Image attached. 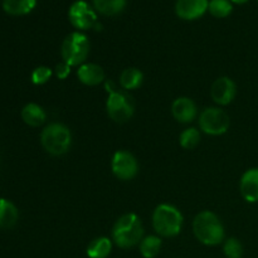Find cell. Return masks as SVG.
<instances>
[{"label":"cell","instance_id":"obj_1","mask_svg":"<svg viewBox=\"0 0 258 258\" xmlns=\"http://www.w3.org/2000/svg\"><path fill=\"white\" fill-rule=\"evenodd\" d=\"M144 238V226L136 214L127 213L116 221L112 228V241L120 248H133Z\"/></svg>","mask_w":258,"mask_h":258},{"label":"cell","instance_id":"obj_2","mask_svg":"<svg viewBox=\"0 0 258 258\" xmlns=\"http://www.w3.org/2000/svg\"><path fill=\"white\" fill-rule=\"evenodd\" d=\"M108 96L106 100V111L111 120L123 123L130 120L135 112V103L127 91L120 90L112 81H107L105 85Z\"/></svg>","mask_w":258,"mask_h":258},{"label":"cell","instance_id":"obj_3","mask_svg":"<svg viewBox=\"0 0 258 258\" xmlns=\"http://www.w3.org/2000/svg\"><path fill=\"white\" fill-rule=\"evenodd\" d=\"M193 232L196 238L206 246H217L224 239V227L221 219L209 211L197 214L193 221Z\"/></svg>","mask_w":258,"mask_h":258},{"label":"cell","instance_id":"obj_4","mask_svg":"<svg viewBox=\"0 0 258 258\" xmlns=\"http://www.w3.org/2000/svg\"><path fill=\"white\" fill-rule=\"evenodd\" d=\"M153 227L161 237H175L183 227V214L176 207L170 204H160L153 213Z\"/></svg>","mask_w":258,"mask_h":258},{"label":"cell","instance_id":"obj_5","mask_svg":"<svg viewBox=\"0 0 258 258\" xmlns=\"http://www.w3.org/2000/svg\"><path fill=\"white\" fill-rule=\"evenodd\" d=\"M40 143L43 149L53 156H60L67 153L72 144V134L70 128L59 122H53L45 126L40 134Z\"/></svg>","mask_w":258,"mask_h":258},{"label":"cell","instance_id":"obj_6","mask_svg":"<svg viewBox=\"0 0 258 258\" xmlns=\"http://www.w3.org/2000/svg\"><path fill=\"white\" fill-rule=\"evenodd\" d=\"M90 40L87 35L81 32H73L64 38L60 47V55L63 62L71 67H80L86 63L90 54Z\"/></svg>","mask_w":258,"mask_h":258},{"label":"cell","instance_id":"obj_7","mask_svg":"<svg viewBox=\"0 0 258 258\" xmlns=\"http://www.w3.org/2000/svg\"><path fill=\"white\" fill-rule=\"evenodd\" d=\"M229 125H231L229 116L218 107H207L199 116L201 130L208 135H223L228 131Z\"/></svg>","mask_w":258,"mask_h":258},{"label":"cell","instance_id":"obj_8","mask_svg":"<svg viewBox=\"0 0 258 258\" xmlns=\"http://www.w3.org/2000/svg\"><path fill=\"white\" fill-rule=\"evenodd\" d=\"M68 19L78 32L93 29L98 23L96 10L85 0H77L71 5L68 10Z\"/></svg>","mask_w":258,"mask_h":258},{"label":"cell","instance_id":"obj_9","mask_svg":"<svg viewBox=\"0 0 258 258\" xmlns=\"http://www.w3.org/2000/svg\"><path fill=\"white\" fill-rule=\"evenodd\" d=\"M111 170L120 180H131L138 175L139 164L135 156L125 150H118L113 154L111 160Z\"/></svg>","mask_w":258,"mask_h":258},{"label":"cell","instance_id":"obj_10","mask_svg":"<svg viewBox=\"0 0 258 258\" xmlns=\"http://www.w3.org/2000/svg\"><path fill=\"white\" fill-rule=\"evenodd\" d=\"M237 93V86L229 77H219L211 87V97L217 105H229L234 100Z\"/></svg>","mask_w":258,"mask_h":258},{"label":"cell","instance_id":"obj_11","mask_svg":"<svg viewBox=\"0 0 258 258\" xmlns=\"http://www.w3.org/2000/svg\"><path fill=\"white\" fill-rule=\"evenodd\" d=\"M209 0H176L175 13L180 19L196 20L208 10Z\"/></svg>","mask_w":258,"mask_h":258},{"label":"cell","instance_id":"obj_12","mask_svg":"<svg viewBox=\"0 0 258 258\" xmlns=\"http://www.w3.org/2000/svg\"><path fill=\"white\" fill-rule=\"evenodd\" d=\"M171 113L180 123H189L196 120L198 108L193 100L189 97H179L171 105Z\"/></svg>","mask_w":258,"mask_h":258},{"label":"cell","instance_id":"obj_13","mask_svg":"<svg viewBox=\"0 0 258 258\" xmlns=\"http://www.w3.org/2000/svg\"><path fill=\"white\" fill-rule=\"evenodd\" d=\"M77 77L86 86H98L105 81V71L96 63H83L78 67Z\"/></svg>","mask_w":258,"mask_h":258},{"label":"cell","instance_id":"obj_14","mask_svg":"<svg viewBox=\"0 0 258 258\" xmlns=\"http://www.w3.org/2000/svg\"><path fill=\"white\" fill-rule=\"evenodd\" d=\"M239 189L244 201L249 203H257L258 202V168H253L247 170L242 175Z\"/></svg>","mask_w":258,"mask_h":258},{"label":"cell","instance_id":"obj_15","mask_svg":"<svg viewBox=\"0 0 258 258\" xmlns=\"http://www.w3.org/2000/svg\"><path fill=\"white\" fill-rule=\"evenodd\" d=\"M22 118L27 125L32 127H39L47 120V113L42 106L37 103H28L22 110Z\"/></svg>","mask_w":258,"mask_h":258},{"label":"cell","instance_id":"obj_16","mask_svg":"<svg viewBox=\"0 0 258 258\" xmlns=\"http://www.w3.org/2000/svg\"><path fill=\"white\" fill-rule=\"evenodd\" d=\"M93 9L105 17H116L125 10L127 0H92Z\"/></svg>","mask_w":258,"mask_h":258},{"label":"cell","instance_id":"obj_17","mask_svg":"<svg viewBox=\"0 0 258 258\" xmlns=\"http://www.w3.org/2000/svg\"><path fill=\"white\" fill-rule=\"evenodd\" d=\"M18 209L12 202L0 198V228H12L18 221Z\"/></svg>","mask_w":258,"mask_h":258},{"label":"cell","instance_id":"obj_18","mask_svg":"<svg viewBox=\"0 0 258 258\" xmlns=\"http://www.w3.org/2000/svg\"><path fill=\"white\" fill-rule=\"evenodd\" d=\"M144 75L140 70L138 68H126L121 72L120 75V86L125 91L138 90L141 85H143Z\"/></svg>","mask_w":258,"mask_h":258},{"label":"cell","instance_id":"obj_19","mask_svg":"<svg viewBox=\"0 0 258 258\" xmlns=\"http://www.w3.org/2000/svg\"><path fill=\"white\" fill-rule=\"evenodd\" d=\"M37 0H3V9L9 15L29 14L35 8Z\"/></svg>","mask_w":258,"mask_h":258},{"label":"cell","instance_id":"obj_20","mask_svg":"<svg viewBox=\"0 0 258 258\" xmlns=\"http://www.w3.org/2000/svg\"><path fill=\"white\" fill-rule=\"evenodd\" d=\"M111 251H112V241L107 237H98L88 244L86 252L90 258H107Z\"/></svg>","mask_w":258,"mask_h":258},{"label":"cell","instance_id":"obj_21","mask_svg":"<svg viewBox=\"0 0 258 258\" xmlns=\"http://www.w3.org/2000/svg\"><path fill=\"white\" fill-rule=\"evenodd\" d=\"M161 249V238L158 236H148L140 242V253L144 258H155Z\"/></svg>","mask_w":258,"mask_h":258},{"label":"cell","instance_id":"obj_22","mask_svg":"<svg viewBox=\"0 0 258 258\" xmlns=\"http://www.w3.org/2000/svg\"><path fill=\"white\" fill-rule=\"evenodd\" d=\"M233 10L231 0H211L208 5V12L214 18H227Z\"/></svg>","mask_w":258,"mask_h":258},{"label":"cell","instance_id":"obj_23","mask_svg":"<svg viewBox=\"0 0 258 258\" xmlns=\"http://www.w3.org/2000/svg\"><path fill=\"white\" fill-rule=\"evenodd\" d=\"M201 141V133L199 130H197L196 127H189L185 128L183 133L179 136V143L180 146L185 150H191V149L196 148L197 145Z\"/></svg>","mask_w":258,"mask_h":258},{"label":"cell","instance_id":"obj_24","mask_svg":"<svg viewBox=\"0 0 258 258\" xmlns=\"http://www.w3.org/2000/svg\"><path fill=\"white\" fill-rule=\"evenodd\" d=\"M223 252L227 258H242L243 247L237 238H228L223 246Z\"/></svg>","mask_w":258,"mask_h":258},{"label":"cell","instance_id":"obj_25","mask_svg":"<svg viewBox=\"0 0 258 258\" xmlns=\"http://www.w3.org/2000/svg\"><path fill=\"white\" fill-rule=\"evenodd\" d=\"M53 72L49 67H45V66H39V67L35 68L32 72V76H30V80L34 85L40 86L47 83L48 81L52 77Z\"/></svg>","mask_w":258,"mask_h":258},{"label":"cell","instance_id":"obj_26","mask_svg":"<svg viewBox=\"0 0 258 258\" xmlns=\"http://www.w3.org/2000/svg\"><path fill=\"white\" fill-rule=\"evenodd\" d=\"M54 73L59 80H66V78L68 77V75L71 73V66H68L67 63L64 62L59 63V64L55 66Z\"/></svg>","mask_w":258,"mask_h":258},{"label":"cell","instance_id":"obj_27","mask_svg":"<svg viewBox=\"0 0 258 258\" xmlns=\"http://www.w3.org/2000/svg\"><path fill=\"white\" fill-rule=\"evenodd\" d=\"M232 3H234V4H244V3H247L248 0H231Z\"/></svg>","mask_w":258,"mask_h":258}]
</instances>
